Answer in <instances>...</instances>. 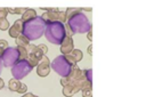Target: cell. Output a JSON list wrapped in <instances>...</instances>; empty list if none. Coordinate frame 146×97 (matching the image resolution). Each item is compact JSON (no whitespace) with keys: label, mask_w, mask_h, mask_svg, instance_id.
Masks as SVG:
<instances>
[{"label":"cell","mask_w":146,"mask_h":97,"mask_svg":"<svg viewBox=\"0 0 146 97\" xmlns=\"http://www.w3.org/2000/svg\"><path fill=\"white\" fill-rule=\"evenodd\" d=\"M67 32H66V27L64 25V23L60 22H49L46 25V30H44V35L46 39L54 43V45H60L63 42V40L65 39Z\"/></svg>","instance_id":"cell-2"},{"label":"cell","mask_w":146,"mask_h":97,"mask_svg":"<svg viewBox=\"0 0 146 97\" xmlns=\"http://www.w3.org/2000/svg\"><path fill=\"white\" fill-rule=\"evenodd\" d=\"M27 8H7V11L10 14H23Z\"/></svg>","instance_id":"cell-19"},{"label":"cell","mask_w":146,"mask_h":97,"mask_svg":"<svg viewBox=\"0 0 146 97\" xmlns=\"http://www.w3.org/2000/svg\"><path fill=\"white\" fill-rule=\"evenodd\" d=\"M91 50H92V47H91V46H89V47H88V52H89L90 55H91V52H92Z\"/></svg>","instance_id":"cell-29"},{"label":"cell","mask_w":146,"mask_h":97,"mask_svg":"<svg viewBox=\"0 0 146 97\" xmlns=\"http://www.w3.org/2000/svg\"><path fill=\"white\" fill-rule=\"evenodd\" d=\"M91 38H92V37H91V30H90V31L88 32V39L91 41Z\"/></svg>","instance_id":"cell-28"},{"label":"cell","mask_w":146,"mask_h":97,"mask_svg":"<svg viewBox=\"0 0 146 97\" xmlns=\"http://www.w3.org/2000/svg\"><path fill=\"white\" fill-rule=\"evenodd\" d=\"M32 66L29 64V62L26 59H19L16 64H14L11 66V74L14 76V79H23L24 76H26L31 71H32Z\"/></svg>","instance_id":"cell-5"},{"label":"cell","mask_w":146,"mask_h":97,"mask_svg":"<svg viewBox=\"0 0 146 97\" xmlns=\"http://www.w3.org/2000/svg\"><path fill=\"white\" fill-rule=\"evenodd\" d=\"M44 10H46V13L41 17H42V19L46 23H49V22H60V23H64L66 21L65 13L60 11L57 8H46Z\"/></svg>","instance_id":"cell-6"},{"label":"cell","mask_w":146,"mask_h":97,"mask_svg":"<svg viewBox=\"0 0 146 97\" xmlns=\"http://www.w3.org/2000/svg\"><path fill=\"white\" fill-rule=\"evenodd\" d=\"M34 17H36V13H35V10L34 9H26L23 14H22V21H23V23H25V22H27V21H30V19H33Z\"/></svg>","instance_id":"cell-12"},{"label":"cell","mask_w":146,"mask_h":97,"mask_svg":"<svg viewBox=\"0 0 146 97\" xmlns=\"http://www.w3.org/2000/svg\"><path fill=\"white\" fill-rule=\"evenodd\" d=\"M70 55L73 57V59L75 60V63H78L79 60H81V59H82V51H81V50H79V49H73V50H72V52H71Z\"/></svg>","instance_id":"cell-14"},{"label":"cell","mask_w":146,"mask_h":97,"mask_svg":"<svg viewBox=\"0 0 146 97\" xmlns=\"http://www.w3.org/2000/svg\"><path fill=\"white\" fill-rule=\"evenodd\" d=\"M8 88H9V90L16 91V92H18V94H24V92H26V90H27L26 84L22 83V82H21L19 80H17V79H11V80H9Z\"/></svg>","instance_id":"cell-10"},{"label":"cell","mask_w":146,"mask_h":97,"mask_svg":"<svg viewBox=\"0 0 146 97\" xmlns=\"http://www.w3.org/2000/svg\"><path fill=\"white\" fill-rule=\"evenodd\" d=\"M9 29V22L7 21V18H0V30L5 31Z\"/></svg>","instance_id":"cell-20"},{"label":"cell","mask_w":146,"mask_h":97,"mask_svg":"<svg viewBox=\"0 0 146 97\" xmlns=\"http://www.w3.org/2000/svg\"><path fill=\"white\" fill-rule=\"evenodd\" d=\"M1 58H2V63L6 67H11L14 64H16L19 60V54H18L17 48L8 47L5 50Z\"/></svg>","instance_id":"cell-7"},{"label":"cell","mask_w":146,"mask_h":97,"mask_svg":"<svg viewBox=\"0 0 146 97\" xmlns=\"http://www.w3.org/2000/svg\"><path fill=\"white\" fill-rule=\"evenodd\" d=\"M33 96V94H31V92H27V94H25V95H23L22 97H32Z\"/></svg>","instance_id":"cell-27"},{"label":"cell","mask_w":146,"mask_h":97,"mask_svg":"<svg viewBox=\"0 0 146 97\" xmlns=\"http://www.w3.org/2000/svg\"><path fill=\"white\" fill-rule=\"evenodd\" d=\"M2 67H3V63H2V58L0 57V74H1V71H2Z\"/></svg>","instance_id":"cell-26"},{"label":"cell","mask_w":146,"mask_h":97,"mask_svg":"<svg viewBox=\"0 0 146 97\" xmlns=\"http://www.w3.org/2000/svg\"><path fill=\"white\" fill-rule=\"evenodd\" d=\"M16 45L17 47H22V48H26L29 45H30V40H27L23 34L18 35L16 38Z\"/></svg>","instance_id":"cell-13"},{"label":"cell","mask_w":146,"mask_h":97,"mask_svg":"<svg viewBox=\"0 0 146 97\" xmlns=\"http://www.w3.org/2000/svg\"><path fill=\"white\" fill-rule=\"evenodd\" d=\"M83 74H84L86 80L89 81V82H91V70H86V71L83 72Z\"/></svg>","instance_id":"cell-21"},{"label":"cell","mask_w":146,"mask_h":97,"mask_svg":"<svg viewBox=\"0 0 146 97\" xmlns=\"http://www.w3.org/2000/svg\"><path fill=\"white\" fill-rule=\"evenodd\" d=\"M3 87H5V82H3V80L0 78V90H1Z\"/></svg>","instance_id":"cell-25"},{"label":"cell","mask_w":146,"mask_h":97,"mask_svg":"<svg viewBox=\"0 0 146 97\" xmlns=\"http://www.w3.org/2000/svg\"><path fill=\"white\" fill-rule=\"evenodd\" d=\"M21 34H22V31H23V21L19 18V19H16L15 21V23H14V25H13Z\"/></svg>","instance_id":"cell-18"},{"label":"cell","mask_w":146,"mask_h":97,"mask_svg":"<svg viewBox=\"0 0 146 97\" xmlns=\"http://www.w3.org/2000/svg\"><path fill=\"white\" fill-rule=\"evenodd\" d=\"M82 95H83V97H91V88H87V89L82 90Z\"/></svg>","instance_id":"cell-22"},{"label":"cell","mask_w":146,"mask_h":97,"mask_svg":"<svg viewBox=\"0 0 146 97\" xmlns=\"http://www.w3.org/2000/svg\"><path fill=\"white\" fill-rule=\"evenodd\" d=\"M17 50H18V54H19V59H27V51L25 48H22V47H16Z\"/></svg>","instance_id":"cell-15"},{"label":"cell","mask_w":146,"mask_h":97,"mask_svg":"<svg viewBox=\"0 0 146 97\" xmlns=\"http://www.w3.org/2000/svg\"><path fill=\"white\" fill-rule=\"evenodd\" d=\"M73 39L71 37V33H67L65 39L63 40V42L60 43V51L63 55H68L72 52L73 50Z\"/></svg>","instance_id":"cell-9"},{"label":"cell","mask_w":146,"mask_h":97,"mask_svg":"<svg viewBox=\"0 0 146 97\" xmlns=\"http://www.w3.org/2000/svg\"><path fill=\"white\" fill-rule=\"evenodd\" d=\"M38 48H39V49H41L43 54H46V52L48 51V47H47L46 45H39V46H38Z\"/></svg>","instance_id":"cell-24"},{"label":"cell","mask_w":146,"mask_h":97,"mask_svg":"<svg viewBox=\"0 0 146 97\" xmlns=\"http://www.w3.org/2000/svg\"><path fill=\"white\" fill-rule=\"evenodd\" d=\"M79 11H82V9H80V8H68V9L66 10V13H65V17L68 18V17H71L72 15H74L75 13H79Z\"/></svg>","instance_id":"cell-17"},{"label":"cell","mask_w":146,"mask_h":97,"mask_svg":"<svg viewBox=\"0 0 146 97\" xmlns=\"http://www.w3.org/2000/svg\"><path fill=\"white\" fill-rule=\"evenodd\" d=\"M32 97H38V96H34V95H33V96H32Z\"/></svg>","instance_id":"cell-30"},{"label":"cell","mask_w":146,"mask_h":97,"mask_svg":"<svg viewBox=\"0 0 146 97\" xmlns=\"http://www.w3.org/2000/svg\"><path fill=\"white\" fill-rule=\"evenodd\" d=\"M8 15L7 8H0V18H6Z\"/></svg>","instance_id":"cell-23"},{"label":"cell","mask_w":146,"mask_h":97,"mask_svg":"<svg viewBox=\"0 0 146 97\" xmlns=\"http://www.w3.org/2000/svg\"><path fill=\"white\" fill-rule=\"evenodd\" d=\"M67 26L71 31V33H78V34H82V33H88L91 30V24L89 22V19L87 18V16L82 13H75L74 15H72L71 17L67 18Z\"/></svg>","instance_id":"cell-3"},{"label":"cell","mask_w":146,"mask_h":97,"mask_svg":"<svg viewBox=\"0 0 146 97\" xmlns=\"http://www.w3.org/2000/svg\"><path fill=\"white\" fill-rule=\"evenodd\" d=\"M50 72V62L47 56H42L39 64L36 65V73L39 76H47Z\"/></svg>","instance_id":"cell-8"},{"label":"cell","mask_w":146,"mask_h":97,"mask_svg":"<svg viewBox=\"0 0 146 97\" xmlns=\"http://www.w3.org/2000/svg\"><path fill=\"white\" fill-rule=\"evenodd\" d=\"M79 90H80V88H79L76 84H74V83H68V84L64 86V88H63V94H64V96H66V97H71V96H73L74 94H76Z\"/></svg>","instance_id":"cell-11"},{"label":"cell","mask_w":146,"mask_h":97,"mask_svg":"<svg viewBox=\"0 0 146 97\" xmlns=\"http://www.w3.org/2000/svg\"><path fill=\"white\" fill-rule=\"evenodd\" d=\"M47 23L42 19L41 16H36L33 19H30L23 23V31L22 34L30 41L36 40L44 34Z\"/></svg>","instance_id":"cell-1"},{"label":"cell","mask_w":146,"mask_h":97,"mask_svg":"<svg viewBox=\"0 0 146 97\" xmlns=\"http://www.w3.org/2000/svg\"><path fill=\"white\" fill-rule=\"evenodd\" d=\"M74 66L75 64L71 63L65 57V55H59L51 62V68L63 78H67L71 74Z\"/></svg>","instance_id":"cell-4"},{"label":"cell","mask_w":146,"mask_h":97,"mask_svg":"<svg viewBox=\"0 0 146 97\" xmlns=\"http://www.w3.org/2000/svg\"><path fill=\"white\" fill-rule=\"evenodd\" d=\"M9 46H8V41L7 40H0V57H2V55H3V52H5V50L8 48Z\"/></svg>","instance_id":"cell-16"}]
</instances>
